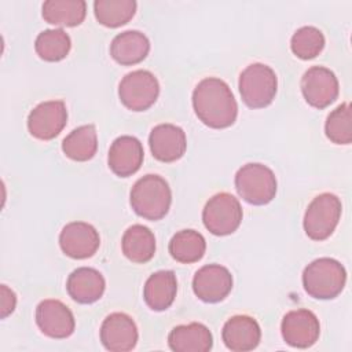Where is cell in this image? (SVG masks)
Returning a JSON list of instances; mask_svg holds the SVG:
<instances>
[{"label":"cell","mask_w":352,"mask_h":352,"mask_svg":"<svg viewBox=\"0 0 352 352\" xmlns=\"http://www.w3.org/2000/svg\"><path fill=\"white\" fill-rule=\"evenodd\" d=\"M138 327L133 319L124 312H113L100 326V341L107 351L126 352L136 346Z\"/></svg>","instance_id":"9a60e30c"},{"label":"cell","mask_w":352,"mask_h":352,"mask_svg":"<svg viewBox=\"0 0 352 352\" xmlns=\"http://www.w3.org/2000/svg\"><path fill=\"white\" fill-rule=\"evenodd\" d=\"M106 282L103 275L91 267H80L74 270L66 282L69 296L80 304H92L104 293Z\"/></svg>","instance_id":"d6986e66"},{"label":"cell","mask_w":352,"mask_h":352,"mask_svg":"<svg viewBox=\"0 0 352 352\" xmlns=\"http://www.w3.org/2000/svg\"><path fill=\"white\" fill-rule=\"evenodd\" d=\"M98 150V135L92 124L73 129L62 142V151L73 161L84 162L91 160Z\"/></svg>","instance_id":"d4e9b609"},{"label":"cell","mask_w":352,"mask_h":352,"mask_svg":"<svg viewBox=\"0 0 352 352\" xmlns=\"http://www.w3.org/2000/svg\"><path fill=\"white\" fill-rule=\"evenodd\" d=\"M121 248L128 260L143 264L150 261L155 253V236L146 226L133 224L124 232Z\"/></svg>","instance_id":"603a6c76"},{"label":"cell","mask_w":352,"mask_h":352,"mask_svg":"<svg viewBox=\"0 0 352 352\" xmlns=\"http://www.w3.org/2000/svg\"><path fill=\"white\" fill-rule=\"evenodd\" d=\"M158 95V80L148 70H133L125 74L118 85L121 103L132 111L147 110L155 103Z\"/></svg>","instance_id":"ba28073f"},{"label":"cell","mask_w":352,"mask_h":352,"mask_svg":"<svg viewBox=\"0 0 352 352\" xmlns=\"http://www.w3.org/2000/svg\"><path fill=\"white\" fill-rule=\"evenodd\" d=\"M129 202L138 216L151 221L161 220L169 212L172 191L164 177L146 175L133 184Z\"/></svg>","instance_id":"7a4b0ae2"},{"label":"cell","mask_w":352,"mask_h":352,"mask_svg":"<svg viewBox=\"0 0 352 352\" xmlns=\"http://www.w3.org/2000/svg\"><path fill=\"white\" fill-rule=\"evenodd\" d=\"M232 289L231 272L220 264L201 267L192 279L194 294L204 302H220Z\"/></svg>","instance_id":"7c38bea8"},{"label":"cell","mask_w":352,"mask_h":352,"mask_svg":"<svg viewBox=\"0 0 352 352\" xmlns=\"http://www.w3.org/2000/svg\"><path fill=\"white\" fill-rule=\"evenodd\" d=\"M324 47V36L315 26H302L294 32L290 40L293 54L304 60L318 56Z\"/></svg>","instance_id":"f1b7e54d"},{"label":"cell","mask_w":352,"mask_h":352,"mask_svg":"<svg viewBox=\"0 0 352 352\" xmlns=\"http://www.w3.org/2000/svg\"><path fill=\"white\" fill-rule=\"evenodd\" d=\"M338 91V80L327 67L312 66L301 78L302 96L305 102L315 109L330 106L337 99Z\"/></svg>","instance_id":"9c48e42d"},{"label":"cell","mask_w":352,"mask_h":352,"mask_svg":"<svg viewBox=\"0 0 352 352\" xmlns=\"http://www.w3.org/2000/svg\"><path fill=\"white\" fill-rule=\"evenodd\" d=\"M72 47L69 34L63 29L43 30L34 41L37 55L47 62H58L67 56Z\"/></svg>","instance_id":"83f0119b"},{"label":"cell","mask_w":352,"mask_h":352,"mask_svg":"<svg viewBox=\"0 0 352 352\" xmlns=\"http://www.w3.org/2000/svg\"><path fill=\"white\" fill-rule=\"evenodd\" d=\"M85 14L84 0H48L41 7L44 21L55 26H77L85 19Z\"/></svg>","instance_id":"cb8c5ba5"},{"label":"cell","mask_w":352,"mask_h":352,"mask_svg":"<svg viewBox=\"0 0 352 352\" xmlns=\"http://www.w3.org/2000/svg\"><path fill=\"white\" fill-rule=\"evenodd\" d=\"M170 256L183 264L199 261L206 250V242L202 234L195 230L177 231L169 241Z\"/></svg>","instance_id":"484cf974"},{"label":"cell","mask_w":352,"mask_h":352,"mask_svg":"<svg viewBox=\"0 0 352 352\" xmlns=\"http://www.w3.org/2000/svg\"><path fill=\"white\" fill-rule=\"evenodd\" d=\"M0 296H1V319H6L8 315H11L15 309L16 305V296L15 293L7 286V285H1L0 287Z\"/></svg>","instance_id":"4dcf8cb0"},{"label":"cell","mask_w":352,"mask_h":352,"mask_svg":"<svg viewBox=\"0 0 352 352\" xmlns=\"http://www.w3.org/2000/svg\"><path fill=\"white\" fill-rule=\"evenodd\" d=\"M143 146L135 136L117 138L109 150L107 164L111 172L120 177H128L139 170L143 162Z\"/></svg>","instance_id":"e0dca14e"},{"label":"cell","mask_w":352,"mask_h":352,"mask_svg":"<svg viewBox=\"0 0 352 352\" xmlns=\"http://www.w3.org/2000/svg\"><path fill=\"white\" fill-rule=\"evenodd\" d=\"M168 345L175 352H208L213 346V336L202 323L179 324L169 333Z\"/></svg>","instance_id":"ffe728a7"},{"label":"cell","mask_w":352,"mask_h":352,"mask_svg":"<svg viewBox=\"0 0 352 352\" xmlns=\"http://www.w3.org/2000/svg\"><path fill=\"white\" fill-rule=\"evenodd\" d=\"M36 323L43 334L51 338H67L73 334L76 320L73 312L59 300H43L36 308Z\"/></svg>","instance_id":"5bb4252c"},{"label":"cell","mask_w":352,"mask_h":352,"mask_svg":"<svg viewBox=\"0 0 352 352\" xmlns=\"http://www.w3.org/2000/svg\"><path fill=\"white\" fill-rule=\"evenodd\" d=\"M221 338L228 349L234 352H248L260 344L261 329L252 316L235 315L224 323Z\"/></svg>","instance_id":"ac0fdd59"},{"label":"cell","mask_w":352,"mask_h":352,"mask_svg":"<svg viewBox=\"0 0 352 352\" xmlns=\"http://www.w3.org/2000/svg\"><path fill=\"white\" fill-rule=\"evenodd\" d=\"M238 88L243 103L250 109H263L272 103L278 89L275 72L264 63L246 66L238 81Z\"/></svg>","instance_id":"5b68a950"},{"label":"cell","mask_w":352,"mask_h":352,"mask_svg":"<svg viewBox=\"0 0 352 352\" xmlns=\"http://www.w3.org/2000/svg\"><path fill=\"white\" fill-rule=\"evenodd\" d=\"M345 282L346 271L344 265L330 257L316 258L302 271L304 290L316 300L336 298L342 292Z\"/></svg>","instance_id":"3957f363"},{"label":"cell","mask_w":352,"mask_h":352,"mask_svg":"<svg viewBox=\"0 0 352 352\" xmlns=\"http://www.w3.org/2000/svg\"><path fill=\"white\" fill-rule=\"evenodd\" d=\"M151 154L161 162H175L183 157L187 148L184 131L173 124L154 126L148 136Z\"/></svg>","instance_id":"2e32d148"},{"label":"cell","mask_w":352,"mask_h":352,"mask_svg":"<svg viewBox=\"0 0 352 352\" xmlns=\"http://www.w3.org/2000/svg\"><path fill=\"white\" fill-rule=\"evenodd\" d=\"M326 136L336 144H349L352 140L351 104L348 102L336 107L324 124Z\"/></svg>","instance_id":"f546056e"},{"label":"cell","mask_w":352,"mask_h":352,"mask_svg":"<svg viewBox=\"0 0 352 352\" xmlns=\"http://www.w3.org/2000/svg\"><path fill=\"white\" fill-rule=\"evenodd\" d=\"M192 107L198 120L213 129L231 126L238 116V104L231 88L217 77H206L197 84Z\"/></svg>","instance_id":"6da1fadb"},{"label":"cell","mask_w":352,"mask_h":352,"mask_svg":"<svg viewBox=\"0 0 352 352\" xmlns=\"http://www.w3.org/2000/svg\"><path fill=\"white\" fill-rule=\"evenodd\" d=\"M342 205L340 198L331 192L316 195L304 214V231L312 241L327 239L336 230L341 217Z\"/></svg>","instance_id":"8992f818"},{"label":"cell","mask_w":352,"mask_h":352,"mask_svg":"<svg viewBox=\"0 0 352 352\" xmlns=\"http://www.w3.org/2000/svg\"><path fill=\"white\" fill-rule=\"evenodd\" d=\"M150 51V41L139 30H125L118 33L110 44L111 58L124 66L142 62Z\"/></svg>","instance_id":"7402d4cb"},{"label":"cell","mask_w":352,"mask_h":352,"mask_svg":"<svg viewBox=\"0 0 352 352\" xmlns=\"http://www.w3.org/2000/svg\"><path fill=\"white\" fill-rule=\"evenodd\" d=\"M67 121V109L63 100H47L38 103L28 117V129L40 140L56 138Z\"/></svg>","instance_id":"30bf717a"},{"label":"cell","mask_w":352,"mask_h":352,"mask_svg":"<svg viewBox=\"0 0 352 352\" xmlns=\"http://www.w3.org/2000/svg\"><path fill=\"white\" fill-rule=\"evenodd\" d=\"M235 188L248 204L267 205L275 198L278 183L272 169L258 162H250L235 173Z\"/></svg>","instance_id":"277c9868"},{"label":"cell","mask_w":352,"mask_h":352,"mask_svg":"<svg viewBox=\"0 0 352 352\" xmlns=\"http://www.w3.org/2000/svg\"><path fill=\"white\" fill-rule=\"evenodd\" d=\"M133 0H96L94 14L96 21L107 28H118L129 22L136 12Z\"/></svg>","instance_id":"4316f807"},{"label":"cell","mask_w":352,"mask_h":352,"mask_svg":"<svg viewBox=\"0 0 352 352\" xmlns=\"http://www.w3.org/2000/svg\"><path fill=\"white\" fill-rule=\"evenodd\" d=\"M99 245L100 238L96 228L84 221H72L59 234V246L72 258L82 260L92 257L99 249Z\"/></svg>","instance_id":"4fadbf2b"},{"label":"cell","mask_w":352,"mask_h":352,"mask_svg":"<svg viewBox=\"0 0 352 352\" xmlns=\"http://www.w3.org/2000/svg\"><path fill=\"white\" fill-rule=\"evenodd\" d=\"M285 342L294 348L312 346L320 334V324L316 315L305 308L289 311L280 324Z\"/></svg>","instance_id":"8fae6325"},{"label":"cell","mask_w":352,"mask_h":352,"mask_svg":"<svg viewBox=\"0 0 352 352\" xmlns=\"http://www.w3.org/2000/svg\"><path fill=\"white\" fill-rule=\"evenodd\" d=\"M242 206L232 194L217 192L205 204L202 210V221L213 235H230L241 226Z\"/></svg>","instance_id":"52a82bcc"},{"label":"cell","mask_w":352,"mask_h":352,"mask_svg":"<svg viewBox=\"0 0 352 352\" xmlns=\"http://www.w3.org/2000/svg\"><path fill=\"white\" fill-rule=\"evenodd\" d=\"M177 292L176 275L170 270H162L151 274L144 283L143 298L148 308L153 311L168 309Z\"/></svg>","instance_id":"44dd1931"}]
</instances>
